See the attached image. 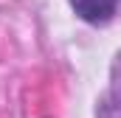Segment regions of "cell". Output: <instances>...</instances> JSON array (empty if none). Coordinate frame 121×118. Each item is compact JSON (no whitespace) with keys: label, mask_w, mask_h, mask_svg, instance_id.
Here are the masks:
<instances>
[{"label":"cell","mask_w":121,"mask_h":118,"mask_svg":"<svg viewBox=\"0 0 121 118\" xmlns=\"http://www.w3.org/2000/svg\"><path fill=\"white\" fill-rule=\"evenodd\" d=\"M76 14L87 23H107L116 8H118V0H70Z\"/></svg>","instance_id":"6da1fadb"}]
</instances>
